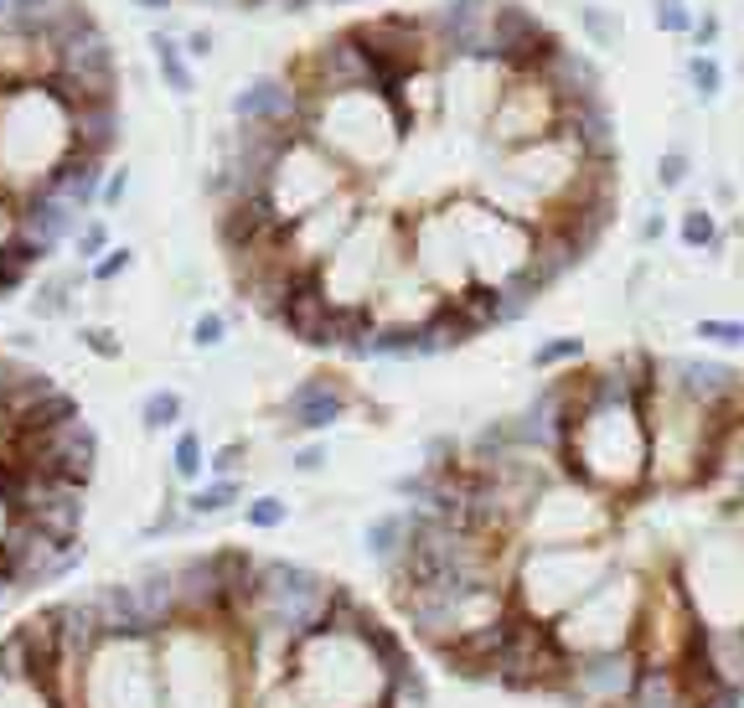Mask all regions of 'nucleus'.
<instances>
[{"mask_svg":"<svg viewBox=\"0 0 744 708\" xmlns=\"http://www.w3.org/2000/svg\"><path fill=\"white\" fill-rule=\"evenodd\" d=\"M83 559H88L83 538H79V543L52 538L37 517H11V532H5V543H0V574H5L21 595L68 579Z\"/></svg>","mask_w":744,"mask_h":708,"instance_id":"nucleus-14","label":"nucleus"},{"mask_svg":"<svg viewBox=\"0 0 744 708\" xmlns=\"http://www.w3.org/2000/svg\"><path fill=\"white\" fill-rule=\"evenodd\" d=\"M677 238H683V249L693 254H704V249H719V223L708 207H687L683 223H677Z\"/></svg>","mask_w":744,"mask_h":708,"instance_id":"nucleus-36","label":"nucleus"},{"mask_svg":"<svg viewBox=\"0 0 744 708\" xmlns=\"http://www.w3.org/2000/svg\"><path fill=\"white\" fill-rule=\"evenodd\" d=\"M615 543H579V549H517L507 574L512 610L538 626H559L610 569H615Z\"/></svg>","mask_w":744,"mask_h":708,"instance_id":"nucleus-5","label":"nucleus"},{"mask_svg":"<svg viewBox=\"0 0 744 708\" xmlns=\"http://www.w3.org/2000/svg\"><path fill=\"white\" fill-rule=\"evenodd\" d=\"M564 471L579 476L585 487L605 492L610 502L636 496L651 487V434L647 409L631 398H579L574 430L564 445Z\"/></svg>","mask_w":744,"mask_h":708,"instance_id":"nucleus-2","label":"nucleus"},{"mask_svg":"<svg viewBox=\"0 0 744 708\" xmlns=\"http://www.w3.org/2000/svg\"><path fill=\"white\" fill-rule=\"evenodd\" d=\"M243 460H249V440H228V445L207 451V476H238Z\"/></svg>","mask_w":744,"mask_h":708,"instance_id":"nucleus-44","label":"nucleus"},{"mask_svg":"<svg viewBox=\"0 0 744 708\" xmlns=\"http://www.w3.org/2000/svg\"><path fill=\"white\" fill-rule=\"evenodd\" d=\"M130 264H135V249H130V243H115L98 264H88V279H94V285H115L119 275H130Z\"/></svg>","mask_w":744,"mask_h":708,"instance_id":"nucleus-41","label":"nucleus"},{"mask_svg":"<svg viewBox=\"0 0 744 708\" xmlns=\"http://www.w3.org/2000/svg\"><path fill=\"white\" fill-rule=\"evenodd\" d=\"M300 119V88L279 73L249 79L233 94V124H295Z\"/></svg>","mask_w":744,"mask_h":708,"instance_id":"nucleus-21","label":"nucleus"},{"mask_svg":"<svg viewBox=\"0 0 744 708\" xmlns=\"http://www.w3.org/2000/svg\"><path fill=\"white\" fill-rule=\"evenodd\" d=\"M79 341H83V347H88L94 357H104V362H119V357H124V341H119V336L109 332V326H83Z\"/></svg>","mask_w":744,"mask_h":708,"instance_id":"nucleus-45","label":"nucleus"},{"mask_svg":"<svg viewBox=\"0 0 744 708\" xmlns=\"http://www.w3.org/2000/svg\"><path fill=\"white\" fill-rule=\"evenodd\" d=\"M579 26L595 47H621V21L610 16L605 5H579Z\"/></svg>","mask_w":744,"mask_h":708,"instance_id":"nucleus-39","label":"nucleus"},{"mask_svg":"<svg viewBox=\"0 0 744 708\" xmlns=\"http://www.w3.org/2000/svg\"><path fill=\"white\" fill-rule=\"evenodd\" d=\"M181 502H187V512H192L196 523L202 517H223V512H233L243 502V476H202Z\"/></svg>","mask_w":744,"mask_h":708,"instance_id":"nucleus-30","label":"nucleus"},{"mask_svg":"<svg viewBox=\"0 0 744 708\" xmlns=\"http://www.w3.org/2000/svg\"><path fill=\"white\" fill-rule=\"evenodd\" d=\"M641 605H647V574H636L631 564H615V569L553 626V636H559V647H564L568 657L636 647Z\"/></svg>","mask_w":744,"mask_h":708,"instance_id":"nucleus-7","label":"nucleus"},{"mask_svg":"<svg viewBox=\"0 0 744 708\" xmlns=\"http://www.w3.org/2000/svg\"><path fill=\"white\" fill-rule=\"evenodd\" d=\"M693 332L713 341V347H744V321H729V315H704Z\"/></svg>","mask_w":744,"mask_h":708,"instance_id":"nucleus-42","label":"nucleus"},{"mask_svg":"<svg viewBox=\"0 0 744 708\" xmlns=\"http://www.w3.org/2000/svg\"><path fill=\"white\" fill-rule=\"evenodd\" d=\"M352 187V171L341 166V160H332L315 140L295 135L290 151L279 156L275 177H269V187H264V202L275 207V217L290 228V223H300V217H311L321 202H332L336 192H347Z\"/></svg>","mask_w":744,"mask_h":708,"instance_id":"nucleus-10","label":"nucleus"},{"mask_svg":"<svg viewBox=\"0 0 744 708\" xmlns=\"http://www.w3.org/2000/svg\"><path fill=\"white\" fill-rule=\"evenodd\" d=\"M332 5H347V0H332Z\"/></svg>","mask_w":744,"mask_h":708,"instance_id":"nucleus-56","label":"nucleus"},{"mask_svg":"<svg viewBox=\"0 0 744 708\" xmlns=\"http://www.w3.org/2000/svg\"><path fill=\"white\" fill-rule=\"evenodd\" d=\"M326 460H332V451H326V440L315 434V440H305V445L290 455V471L295 476H315V471H326Z\"/></svg>","mask_w":744,"mask_h":708,"instance_id":"nucleus-46","label":"nucleus"},{"mask_svg":"<svg viewBox=\"0 0 744 708\" xmlns=\"http://www.w3.org/2000/svg\"><path fill=\"white\" fill-rule=\"evenodd\" d=\"M455 233H460V249H466L470 279L487 285V290H502L512 279L528 269L532 249H538V228L523 223V217L491 207L487 197H455L445 202Z\"/></svg>","mask_w":744,"mask_h":708,"instance_id":"nucleus-8","label":"nucleus"},{"mask_svg":"<svg viewBox=\"0 0 744 708\" xmlns=\"http://www.w3.org/2000/svg\"><path fill=\"white\" fill-rule=\"evenodd\" d=\"M124 197H130V166H109V177H104V197H98V207L109 213V207H119Z\"/></svg>","mask_w":744,"mask_h":708,"instance_id":"nucleus-48","label":"nucleus"},{"mask_svg":"<svg viewBox=\"0 0 744 708\" xmlns=\"http://www.w3.org/2000/svg\"><path fill=\"white\" fill-rule=\"evenodd\" d=\"M156 651L160 708H249V636L238 621H177Z\"/></svg>","mask_w":744,"mask_h":708,"instance_id":"nucleus-1","label":"nucleus"},{"mask_svg":"<svg viewBox=\"0 0 744 708\" xmlns=\"http://www.w3.org/2000/svg\"><path fill=\"white\" fill-rule=\"evenodd\" d=\"M687 171H693V160H687L683 145H672V151H662V160H657V187L662 192H677L687 181Z\"/></svg>","mask_w":744,"mask_h":708,"instance_id":"nucleus-43","label":"nucleus"},{"mask_svg":"<svg viewBox=\"0 0 744 708\" xmlns=\"http://www.w3.org/2000/svg\"><path fill=\"white\" fill-rule=\"evenodd\" d=\"M73 156V124L47 83H21L0 94V187L11 197L37 192Z\"/></svg>","mask_w":744,"mask_h":708,"instance_id":"nucleus-4","label":"nucleus"},{"mask_svg":"<svg viewBox=\"0 0 744 708\" xmlns=\"http://www.w3.org/2000/svg\"><path fill=\"white\" fill-rule=\"evenodd\" d=\"M243 523H249V532H279L290 523V502L279 492H259L243 502Z\"/></svg>","mask_w":744,"mask_h":708,"instance_id":"nucleus-35","label":"nucleus"},{"mask_svg":"<svg viewBox=\"0 0 744 708\" xmlns=\"http://www.w3.org/2000/svg\"><path fill=\"white\" fill-rule=\"evenodd\" d=\"M5 5H11V0H0V16H5Z\"/></svg>","mask_w":744,"mask_h":708,"instance_id":"nucleus-55","label":"nucleus"},{"mask_svg":"<svg viewBox=\"0 0 744 708\" xmlns=\"http://www.w3.org/2000/svg\"><path fill=\"white\" fill-rule=\"evenodd\" d=\"M11 517H16V512H11L5 502H0V543H5V532H11Z\"/></svg>","mask_w":744,"mask_h":708,"instance_id":"nucleus-54","label":"nucleus"},{"mask_svg":"<svg viewBox=\"0 0 744 708\" xmlns=\"http://www.w3.org/2000/svg\"><path fill=\"white\" fill-rule=\"evenodd\" d=\"M362 549H368V559L383 574L398 569V564H404V553H409V507L377 512L368 528H362Z\"/></svg>","mask_w":744,"mask_h":708,"instance_id":"nucleus-27","label":"nucleus"},{"mask_svg":"<svg viewBox=\"0 0 744 708\" xmlns=\"http://www.w3.org/2000/svg\"><path fill=\"white\" fill-rule=\"evenodd\" d=\"M704 487H713V492L724 496V507H740L744 502V419L724 434V445H719V455H713Z\"/></svg>","mask_w":744,"mask_h":708,"instance_id":"nucleus-28","label":"nucleus"},{"mask_svg":"<svg viewBox=\"0 0 744 708\" xmlns=\"http://www.w3.org/2000/svg\"><path fill=\"white\" fill-rule=\"evenodd\" d=\"M553 47H559V37H553L549 26L532 16L528 5H517V0H491L487 62L507 68V73H532V68L549 58Z\"/></svg>","mask_w":744,"mask_h":708,"instance_id":"nucleus-17","label":"nucleus"},{"mask_svg":"<svg viewBox=\"0 0 744 708\" xmlns=\"http://www.w3.org/2000/svg\"><path fill=\"white\" fill-rule=\"evenodd\" d=\"M388 677L393 672L372 651L368 626H315L290 647L285 688L300 708H383Z\"/></svg>","mask_w":744,"mask_h":708,"instance_id":"nucleus-3","label":"nucleus"},{"mask_svg":"<svg viewBox=\"0 0 744 708\" xmlns=\"http://www.w3.org/2000/svg\"><path fill=\"white\" fill-rule=\"evenodd\" d=\"M698 615H693V600L683 590V574L677 564L647 579V605H641V626H636V651L647 668H683L693 657V641H698Z\"/></svg>","mask_w":744,"mask_h":708,"instance_id":"nucleus-11","label":"nucleus"},{"mask_svg":"<svg viewBox=\"0 0 744 708\" xmlns=\"http://www.w3.org/2000/svg\"><path fill=\"white\" fill-rule=\"evenodd\" d=\"M641 677V651L621 647V651H589V657H568L564 672V698L568 708H626Z\"/></svg>","mask_w":744,"mask_h":708,"instance_id":"nucleus-16","label":"nucleus"},{"mask_svg":"<svg viewBox=\"0 0 744 708\" xmlns=\"http://www.w3.org/2000/svg\"><path fill=\"white\" fill-rule=\"evenodd\" d=\"M88 600H94V610H98L104 636H156V631H151V615L140 605L135 579H104L98 590H88Z\"/></svg>","mask_w":744,"mask_h":708,"instance_id":"nucleus-24","label":"nucleus"},{"mask_svg":"<svg viewBox=\"0 0 744 708\" xmlns=\"http://www.w3.org/2000/svg\"><path fill=\"white\" fill-rule=\"evenodd\" d=\"M181 52H187L192 62L213 58V32H202V26H196V32H187V37H181Z\"/></svg>","mask_w":744,"mask_h":708,"instance_id":"nucleus-50","label":"nucleus"},{"mask_svg":"<svg viewBox=\"0 0 744 708\" xmlns=\"http://www.w3.org/2000/svg\"><path fill=\"white\" fill-rule=\"evenodd\" d=\"M532 79L543 83V88H549V94H553L559 104L600 99V73H595V62L579 58V52H574V47H564V41H559L549 58L532 68Z\"/></svg>","mask_w":744,"mask_h":708,"instance_id":"nucleus-23","label":"nucleus"},{"mask_svg":"<svg viewBox=\"0 0 744 708\" xmlns=\"http://www.w3.org/2000/svg\"><path fill=\"white\" fill-rule=\"evenodd\" d=\"M151 58H156V73L166 79V88H171L177 99H187V94L196 88L192 58L181 52V37H171V32H151Z\"/></svg>","mask_w":744,"mask_h":708,"instance_id":"nucleus-31","label":"nucleus"},{"mask_svg":"<svg viewBox=\"0 0 744 708\" xmlns=\"http://www.w3.org/2000/svg\"><path fill=\"white\" fill-rule=\"evenodd\" d=\"M579 357H585V341H579V336H549V341H538L532 368H538V373H559V368L579 362Z\"/></svg>","mask_w":744,"mask_h":708,"instance_id":"nucleus-37","label":"nucleus"},{"mask_svg":"<svg viewBox=\"0 0 744 708\" xmlns=\"http://www.w3.org/2000/svg\"><path fill=\"white\" fill-rule=\"evenodd\" d=\"M83 217L68 207V202H58L52 192H26V197L16 202V238H26L32 249H37L41 259H52L62 249V243H73V233H79Z\"/></svg>","mask_w":744,"mask_h":708,"instance_id":"nucleus-20","label":"nucleus"},{"mask_svg":"<svg viewBox=\"0 0 744 708\" xmlns=\"http://www.w3.org/2000/svg\"><path fill=\"white\" fill-rule=\"evenodd\" d=\"M724 523H729V538L744 549V502H740V507H724Z\"/></svg>","mask_w":744,"mask_h":708,"instance_id":"nucleus-52","label":"nucleus"},{"mask_svg":"<svg viewBox=\"0 0 744 708\" xmlns=\"http://www.w3.org/2000/svg\"><path fill=\"white\" fill-rule=\"evenodd\" d=\"M693 41H698V47H713V41H719V16H713V11H704V21H693Z\"/></svg>","mask_w":744,"mask_h":708,"instance_id":"nucleus-51","label":"nucleus"},{"mask_svg":"<svg viewBox=\"0 0 744 708\" xmlns=\"http://www.w3.org/2000/svg\"><path fill=\"white\" fill-rule=\"evenodd\" d=\"M698 626H744V549L734 538H713L687 564H677Z\"/></svg>","mask_w":744,"mask_h":708,"instance_id":"nucleus-13","label":"nucleus"},{"mask_svg":"<svg viewBox=\"0 0 744 708\" xmlns=\"http://www.w3.org/2000/svg\"><path fill=\"white\" fill-rule=\"evenodd\" d=\"M687 83H693V94L704 104L719 99V88H724V68H719V58H708V52H693L687 58Z\"/></svg>","mask_w":744,"mask_h":708,"instance_id":"nucleus-38","label":"nucleus"},{"mask_svg":"<svg viewBox=\"0 0 744 708\" xmlns=\"http://www.w3.org/2000/svg\"><path fill=\"white\" fill-rule=\"evenodd\" d=\"M487 21L491 0H445L434 16H424V26L445 62H487Z\"/></svg>","mask_w":744,"mask_h":708,"instance_id":"nucleus-19","label":"nucleus"},{"mask_svg":"<svg viewBox=\"0 0 744 708\" xmlns=\"http://www.w3.org/2000/svg\"><path fill=\"white\" fill-rule=\"evenodd\" d=\"M68 124H73V151L94 160L115 156L119 135H124V119H119V99H88L79 109H68Z\"/></svg>","mask_w":744,"mask_h":708,"instance_id":"nucleus-26","label":"nucleus"},{"mask_svg":"<svg viewBox=\"0 0 744 708\" xmlns=\"http://www.w3.org/2000/svg\"><path fill=\"white\" fill-rule=\"evenodd\" d=\"M16 202L21 197H11V192L0 187V254H5V243L16 238Z\"/></svg>","mask_w":744,"mask_h":708,"instance_id":"nucleus-49","label":"nucleus"},{"mask_svg":"<svg viewBox=\"0 0 744 708\" xmlns=\"http://www.w3.org/2000/svg\"><path fill=\"white\" fill-rule=\"evenodd\" d=\"M693 11H687V0H657V26L662 32H672V37H683V32H693Z\"/></svg>","mask_w":744,"mask_h":708,"instance_id":"nucleus-47","label":"nucleus"},{"mask_svg":"<svg viewBox=\"0 0 744 708\" xmlns=\"http://www.w3.org/2000/svg\"><path fill=\"white\" fill-rule=\"evenodd\" d=\"M83 279H88V269H52V275H41L32 285V315L37 321H62V315L73 311V296H79Z\"/></svg>","mask_w":744,"mask_h":708,"instance_id":"nucleus-29","label":"nucleus"},{"mask_svg":"<svg viewBox=\"0 0 744 708\" xmlns=\"http://www.w3.org/2000/svg\"><path fill=\"white\" fill-rule=\"evenodd\" d=\"M559 130L579 145V156H585V160H615V119H610V109L600 99L564 104Z\"/></svg>","mask_w":744,"mask_h":708,"instance_id":"nucleus-25","label":"nucleus"},{"mask_svg":"<svg viewBox=\"0 0 744 708\" xmlns=\"http://www.w3.org/2000/svg\"><path fill=\"white\" fill-rule=\"evenodd\" d=\"M357 394L341 383V377L332 373H311V377H300L290 394H285V404H279V413H285V430L295 434H326L332 424H341L347 413H352Z\"/></svg>","mask_w":744,"mask_h":708,"instance_id":"nucleus-18","label":"nucleus"},{"mask_svg":"<svg viewBox=\"0 0 744 708\" xmlns=\"http://www.w3.org/2000/svg\"><path fill=\"white\" fill-rule=\"evenodd\" d=\"M559 115H564V104L553 99L532 73H507V83H502V94H496L487 115V140L496 151H523V145L559 135Z\"/></svg>","mask_w":744,"mask_h":708,"instance_id":"nucleus-15","label":"nucleus"},{"mask_svg":"<svg viewBox=\"0 0 744 708\" xmlns=\"http://www.w3.org/2000/svg\"><path fill=\"white\" fill-rule=\"evenodd\" d=\"M181 419H187V398H181V388H151V394L140 398V424H145V434L181 430Z\"/></svg>","mask_w":744,"mask_h":708,"instance_id":"nucleus-32","label":"nucleus"},{"mask_svg":"<svg viewBox=\"0 0 744 708\" xmlns=\"http://www.w3.org/2000/svg\"><path fill=\"white\" fill-rule=\"evenodd\" d=\"M171 476L192 481V487L207 476V440H202V430H187V424L177 430V440H171Z\"/></svg>","mask_w":744,"mask_h":708,"instance_id":"nucleus-33","label":"nucleus"},{"mask_svg":"<svg viewBox=\"0 0 744 708\" xmlns=\"http://www.w3.org/2000/svg\"><path fill=\"white\" fill-rule=\"evenodd\" d=\"M662 228H667L662 213H651L647 223H641V243H657V238H662Z\"/></svg>","mask_w":744,"mask_h":708,"instance_id":"nucleus-53","label":"nucleus"},{"mask_svg":"<svg viewBox=\"0 0 744 708\" xmlns=\"http://www.w3.org/2000/svg\"><path fill=\"white\" fill-rule=\"evenodd\" d=\"M228 341V315L223 311H196L192 315V347L196 352H217Z\"/></svg>","mask_w":744,"mask_h":708,"instance_id":"nucleus-40","label":"nucleus"},{"mask_svg":"<svg viewBox=\"0 0 744 708\" xmlns=\"http://www.w3.org/2000/svg\"><path fill=\"white\" fill-rule=\"evenodd\" d=\"M83 708H160L156 636H104L83 662Z\"/></svg>","mask_w":744,"mask_h":708,"instance_id":"nucleus-9","label":"nucleus"},{"mask_svg":"<svg viewBox=\"0 0 744 708\" xmlns=\"http://www.w3.org/2000/svg\"><path fill=\"white\" fill-rule=\"evenodd\" d=\"M615 502L585 487L579 476H549L532 496L528 517L517 528V549H579V543H610L615 532Z\"/></svg>","mask_w":744,"mask_h":708,"instance_id":"nucleus-6","label":"nucleus"},{"mask_svg":"<svg viewBox=\"0 0 744 708\" xmlns=\"http://www.w3.org/2000/svg\"><path fill=\"white\" fill-rule=\"evenodd\" d=\"M0 455H16L26 466H37L41 476L83 487V492L94 487V476H98V434L83 413L62 419V424H47V430H11Z\"/></svg>","mask_w":744,"mask_h":708,"instance_id":"nucleus-12","label":"nucleus"},{"mask_svg":"<svg viewBox=\"0 0 744 708\" xmlns=\"http://www.w3.org/2000/svg\"><path fill=\"white\" fill-rule=\"evenodd\" d=\"M104 177H109V160H94V156H79V151H73L52 177L41 181V192H52L58 202H68L79 217H94L98 197H104Z\"/></svg>","mask_w":744,"mask_h":708,"instance_id":"nucleus-22","label":"nucleus"},{"mask_svg":"<svg viewBox=\"0 0 744 708\" xmlns=\"http://www.w3.org/2000/svg\"><path fill=\"white\" fill-rule=\"evenodd\" d=\"M115 249V233H109V223L104 217H83L79 233H73V259H79V269H88V264H98V259Z\"/></svg>","mask_w":744,"mask_h":708,"instance_id":"nucleus-34","label":"nucleus"}]
</instances>
